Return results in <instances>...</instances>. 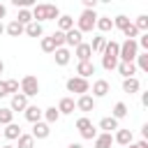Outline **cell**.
Instances as JSON below:
<instances>
[{"instance_id": "obj_24", "label": "cell", "mask_w": 148, "mask_h": 148, "mask_svg": "<svg viewBox=\"0 0 148 148\" xmlns=\"http://www.w3.org/2000/svg\"><path fill=\"white\" fill-rule=\"evenodd\" d=\"M28 37H42L44 35V28H42V23H37V21H32V23H28L25 25V30H23Z\"/></svg>"}, {"instance_id": "obj_5", "label": "cell", "mask_w": 148, "mask_h": 148, "mask_svg": "<svg viewBox=\"0 0 148 148\" xmlns=\"http://www.w3.org/2000/svg\"><path fill=\"white\" fill-rule=\"evenodd\" d=\"M18 88H21V95H25V97H35V95L39 92V81H37V76L28 74V76L21 79Z\"/></svg>"}, {"instance_id": "obj_48", "label": "cell", "mask_w": 148, "mask_h": 148, "mask_svg": "<svg viewBox=\"0 0 148 148\" xmlns=\"http://www.w3.org/2000/svg\"><path fill=\"white\" fill-rule=\"evenodd\" d=\"M141 134H143V139L148 141V125H143V127H141Z\"/></svg>"}, {"instance_id": "obj_27", "label": "cell", "mask_w": 148, "mask_h": 148, "mask_svg": "<svg viewBox=\"0 0 148 148\" xmlns=\"http://www.w3.org/2000/svg\"><path fill=\"white\" fill-rule=\"evenodd\" d=\"M102 67H104L106 72L116 69V67H118V58H116V56H106V53H102Z\"/></svg>"}, {"instance_id": "obj_29", "label": "cell", "mask_w": 148, "mask_h": 148, "mask_svg": "<svg viewBox=\"0 0 148 148\" xmlns=\"http://www.w3.org/2000/svg\"><path fill=\"white\" fill-rule=\"evenodd\" d=\"M44 118H46V125H53V123L60 120V113H58L56 106H49V109H44Z\"/></svg>"}, {"instance_id": "obj_41", "label": "cell", "mask_w": 148, "mask_h": 148, "mask_svg": "<svg viewBox=\"0 0 148 148\" xmlns=\"http://www.w3.org/2000/svg\"><path fill=\"white\" fill-rule=\"evenodd\" d=\"M5 86H7V92H12V95H16V92H18V81H16V79L5 81Z\"/></svg>"}, {"instance_id": "obj_18", "label": "cell", "mask_w": 148, "mask_h": 148, "mask_svg": "<svg viewBox=\"0 0 148 148\" xmlns=\"http://www.w3.org/2000/svg\"><path fill=\"white\" fill-rule=\"evenodd\" d=\"M113 143H118V146H130V143H132V132H130V130H116Z\"/></svg>"}, {"instance_id": "obj_30", "label": "cell", "mask_w": 148, "mask_h": 148, "mask_svg": "<svg viewBox=\"0 0 148 148\" xmlns=\"http://www.w3.org/2000/svg\"><path fill=\"white\" fill-rule=\"evenodd\" d=\"M14 21H18L23 28H25L28 23H32V14H30V9H18V16H16Z\"/></svg>"}, {"instance_id": "obj_3", "label": "cell", "mask_w": 148, "mask_h": 148, "mask_svg": "<svg viewBox=\"0 0 148 148\" xmlns=\"http://www.w3.org/2000/svg\"><path fill=\"white\" fill-rule=\"evenodd\" d=\"M95 23H97V14L90 12V9H83L81 16L76 18V30L83 35V32H92L95 30Z\"/></svg>"}, {"instance_id": "obj_8", "label": "cell", "mask_w": 148, "mask_h": 148, "mask_svg": "<svg viewBox=\"0 0 148 148\" xmlns=\"http://www.w3.org/2000/svg\"><path fill=\"white\" fill-rule=\"evenodd\" d=\"M53 58H56V65L65 67V65L72 60V51H69L67 46H62V49H56V51H53Z\"/></svg>"}, {"instance_id": "obj_4", "label": "cell", "mask_w": 148, "mask_h": 148, "mask_svg": "<svg viewBox=\"0 0 148 148\" xmlns=\"http://www.w3.org/2000/svg\"><path fill=\"white\" fill-rule=\"evenodd\" d=\"M67 92H76L79 97L81 95H88L90 92V83H88V79H79V76H72V79H67Z\"/></svg>"}, {"instance_id": "obj_15", "label": "cell", "mask_w": 148, "mask_h": 148, "mask_svg": "<svg viewBox=\"0 0 148 148\" xmlns=\"http://www.w3.org/2000/svg\"><path fill=\"white\" fill-rule=\"evenodd\" d=\"M58 113L60 116H67V113H74V109H76V104H74V99L72 97H62L60 102H58Z\"/></svg>"}, {"instance_id": "obj_13", "label": "cell", "mask_w": 148, "mask_h": 148, "mask_svg": "<svg viewBox=\"0 0 148 148\" xmlns=\"http://www.w3.org/2000/svg\"><path fill=\"white\" fill-rule=\"evenodd\" d=\"M74 56L79 58V62H88V60H90V56H92V51H90V44L81 42V44L74 49Z\"/></svg>"}, {"instance_id": "obj_33", "label": "cell", "mask_w": 148, "mask_h": 148, "mask_svg": "<svg viewBox=\"0 0 148 148\" xmlns=\"http://www.w3.org/2000/svg\"><path fill=\"white\" fill-rule=\"evenodd\" d=\"M9 123H14V113L9 106H5V109H0V125H9Z\"/></svg>"}, {"instance_id": "obj_53", "label": "cell", "mask_w": 148, "mask_h": 148, "mask_svg": "<svg viewBox=\"0 0 148 148\" xmlns=\"http://www.w3.org/2000/svg\"><path fill=\"white\" fill-rule=\"evenodd\" d=\"M2 32H5V25H2V21H0V35H2Z\"/></svg>"}, {"instance_id": "obj_47", "label": "cell", "mask_w": 148, "mask_h": 148, "mask_svg": "<svg viewBox=\"0 0 148 148\" xmlns=\"http://www.w3.org/2000/svg\"><path fill=\"white\" fill-rule=\"evenodd\" d=\"M141 104H143V106H148V92H143V95H141Z\"/></svg>"}, {"instance_id": "obj_32", "label": "cell", "mask_w": 148, "mask_h": 148, "mask_svg": "<svg viewBox=\"0 0 148 148\" xmlns=\"http://www.w3.org/2000/svg\"><path fill=\"white\" fill-rule=\"evenodd\" d=\"M134 60H136V65H134V67H139L141 72H148V53H146V51H141Z\"/></svg>"}, {"instance_id": "obj_12", "label": "cell", "mask_w": 148, "mask_h": 148, "mask_svg": "<svg viewBox=\"0 0 148 148\" xmlns=\"http://www.w3.org/2000/svg\"><path fill=\"white\" fill-rule=\"evenodd\" d=\"M81 42H83V35H81L76 28H72V30L65 32V44H67V46H74V49H76Z\"/></svg>"}, {"instance_id": "obj_42", "label": "cell", "mask_w": 148, "mask_h": 148, "mask_svg": "<svg viewBox=\"0 0 148 148\" xmlns=\"http://www.w3.org/2000/svg\"><path fill=\"white\" fill-rule=\"evenodd\" d=\"M81 136H83V139H95V136H97V130H95V125H90L88 130H83V132H81Z\"/></svg>"}, {"instance_id": "obj_17", "label": "cell", "mask_w": 148, "mask_h": 148, "mask_svg": "<svg viewBox=\"0 0 148 148\" xmlns=\"http://www.w3.org/2000/svg\"><path fill=\"white\" fill-rule=\"evenodd\" d=\"M139 90H141V83H139L136 76H132V79H123V92L134 95V92H139Z\"/></svg>"}, {"instance_id": "obj_7", "label": "cell", "mask_w": 148, "mask_h": 148, "mask_svg": "<svg viewBox=\"0 0 148 148\" xmlns=\"http://www.w3.org/2000/svg\"><path fill=\"white\" fill-rule=\"evenodd\" d=\"M23 116H25V120H28V123H32V125H35V123H39V120H42L44 109H39L37 104H28V106H25V111H23Z\"/></svg>"}, {"instance_id": "obj_26", "label": "cell", "mask_w": 148, "mask_h": 148, "mask_svg": "<svg viewBox=\"0 0 148 148\" xmlns=\"http://www.w3.org/2000/svg\"><path fill=\"white\" fill-rule=\"evenodd\" d=\"M104 46H106V37H104V35H95V37H92V44H90V51H92V53H102Z\"/></svg>"}, {"instance_id": "obj_6", "label": "cell", "mask_w": 148, "mask_h": 148, "mask_svg": "<svg viewBox=\"0 0 148 148\" xmlns=\"http://www.w3.org/2000/svg\"><path fill=\"white\" fill-rule=\"evenodd\" d=\"M109 90H111V86H109V81L106 79H97L95 83H92V99H99V97H106L109 95Z\"/></svg>"}, {"instance_id": "obj_22", "label": "cell", "mask_w": 148, "mask_h": 148, "mask_svg": "<svg viewBox=\"0 0 148 148\" xmlns=\"http://www.w3.org/2000/svg\"><path fill=\"white\" fill-rule=\"evenodd\" d=\"M23 30H25V28H23L18 21H9V23L5 25V32H7L9 37H21V35H23Z\"/></svg>"}, {"instance_id": "obj_49", "label": "cell", "mask_w": 148, "mask_h": 148, "mask_svg": "<svg viewBox=\"0 0 148 148\" xmlns=\"http://www.w3.org/2000/svg\"><path fill=\"white\" fill-rule=\"evenodd\" d=\"M5 14H7V7L0 2V18H5Z\"/></svg>"}, {"instance_id": "obj_52", "label": "cell", "mask_w": 148, "mask_h": 148, "mask_svg": "<svg viewBox=\"0 0 148 148\" xmlns=\"http://www.w3.org/2000/svg\"><path fill=\"white\" fill-rule=\"evenodd\" d=\"M2 72H5V62L0 60V74H2Z\"/></svg>"}, {"instance_id": "obj_46", "label": "cell", "mask_w": 148, "mask_h": 148, "mask_svg": "<svg viewBox=\"0 0 148 148\" xmlns=\"http://www.w3.org/2000/svg\"><path fill=\"white\" fill-rule=\"evenodd\" d=\"M134 148H148V141H146V139H141V141H136V143H134Z\"/></svg>"}, {"instance_id": "obj_51", "label": "cell", "mask_w": 148, "mask_h": 148, "mask_svg": "<svg viewBox=\"0 0 148 148\" xmlns=\"http://www.w3.org/2000/svg\"><path fill=\"white\" fill-rule=\"evenodd\" d=\"M0 148H16V146H12V143H5V146H0Z\"/></svg>"}, {"instance_id": "obj_10", "label": "cell", "mask_w": 148, "mask_h": 148, "mask_svg": "<svg viewBox=\"0 0 148 148\" xmlns=\"http://www.w3.org/2000/svg\"><path fill=\"white\" fill-rule=\"evenodd\" d=\"M74 104H76V109H79V111H83V113L95 111V99H92L90 95H81V97H79Z\"/></svg>"}, {"instance_id": "obj_19", "label": "cell", "mask_w": 148, "mask_h": 148, "mask_svg": "<svg viewBox=\"0 0 148 148\" xmlns=\"http://www.w3.org/2000/svg\"><path fill=\"white\" fill-rule=\"evenodd\" d=\"M99 130H104L106 134H111V132H116V130H120V127H118V120H116V118L106 116V118L99 120Z\"/></svg>"}, {"instance_id": "obj_37", "label": "cell", "mask_w": 148, "mask_h": 148, "mask_svg": "<svg viewBox=\"0 0 148 148\" xmlns=\"http://www.w3.org/2000/svg\"><path fill=\"white\" fill-rule=\"evenodd\" d=\"M51 39H53V44H56V49H62V46H65V32H60V30H56V32L51 35Z\"/></svg>"}, {"instance_id": "obj_21", "label": "cell", "mask_w": 148, "mask_h": 148, "mask_svg": "<svg viewBox=\"0 0 148 148\" xmlns=\"http://www.w3.org/2000/svg\"><path fill=\"white\" fill-rule=\"evenodd\" d=\"M92 141H95V148H111V146H113V136H111V134H106V132L97 134Z\"/></svg>"}, {"instance_id": "obj_45", "label": "cell", "mask_w": 148, "mask_h": 148, "mask_svg": "<svg viewBox=\"0 0 148 148\" xmlns=\"http://www.w3.org/2000/svg\"><path fill=\"white\" fill-rule=\"evenodd\" d=\"M9 92H7V86H5V81H0V97H7Z\"/></svg>"}, {"instance_id": "obj_36", "label": "cell", "mask_w": 148, "mask_h": 148, "mask_svg": "<svg viewBox=\"0 0 148 148\" xmlns=\"http://www.w3.org/2000/svg\"><path fill=\"white\" fill-rule=\"evenodd\" d=\"M32 146H35L32 134H21L18 136V148H32Z\"/></svg>"}, {"instance_id": "obj_43", "label": "cell", "mask_w": 148, "mask_h": 148, "mask_svg": "<svg viewBox=\"0 0 148 148\" xmlns=\"http://www.w3.org/2000/svg\"><path fill=\"white\" fill-rule=\"evenodd\" d=\"M12 5L14 7H21V9H28L32 5V0H12Z\"/></svg>"}, {"instance_id": "obj_2", "label": "cell", "mask_w": 148, "mask_h": 148, "mask_svg": "<svg viewBox=\"0 0 148 148\" xmlns=\"http://www.w3.org/2000/svg\"><path fill=\"white\" fill-rule=\"evenodd\" d=\"M139 56V46H136V39H125L118 49V60L120 62H134V58Z\"/></svg>"}, {"instance_id": "obj_38", "label": "cell", "mask_w": 148, "mask_h": 148, "mask_svg": "<svg viewBox=\"0 0 148 148\" xmlns=\"http://www.w3.org/2000/svg\"><path fill=\"white\" fill-rule=\"evenodd\" d=\"M42 51L44 53H53L56 51V44H53L51 37H42Z\"/></svg>"}, {"instance_id": "obj_28", "label": "cell", "mask_w": 148, "mask_h": 148, "mask_svg": "<svg viewBox=\"0 0 148 148\" xmlns=\"http://www.w3.org/2000/svg\"><path fill=\"white\" fill-rule=\"evenodd\" d=\"M125 116H127V104H125V102H116V104H113V113H111V118L120 120V118H125Z\"/></svg>"}, {"instance_id": "obj_34", "label": "cell", "mask_w": 148, "mask_h": 148, "mask_svg": "<svg viewBox=\"0 0 148 148\" xmlns=\"http://www.w3.org/2000/svg\"><path fill=\"white\" fill-rule=\"evenodd\" d=\"M111 21H113V28H120V30H125V28L132 23L125 14H118V16H116V18H111Z\"/></svg>"}, {"instance_id": "obj_20", "label": "cell", "mask_w": 148, "mask_h": 148, "mask_svg": "<svg viewBox=\"0 0 148 148\" xmlns=\"http://www.w3.org/2000/svg\"><path fill=\"white\" fill-rule=\"evenodd\" d=\"M2 134H5V139H9V141H14V139H18L23 132H21V127L16 125V123H9V125H5V130H2Z\"/></svg>"}, {"instance_id": "obj_39", "label": "cell", "mask_w": 148, "mask_h": 148, "mask_svg": "<svg viewBox=\"0 0 148 148\" xmlns=\"http://www.w3.org/2000/svg\"><path fill=\"white\" fill-rule=\"evenodd\" d=\"M123 35H125L127 39H136V37H139V30L134 28V23H130V25H127V28L123 30Z\"/></svg>"}, {"instance_id": "obj_16", "label": "cell", "mask_w": 148, "mask_h": 148, "mask_svg": "<svg viewBox=\"0 0 148 148\" xmlns=\"http://www.w3.org/2000/svg\"><path fill=\"white\" fill-rule=\"evenodd\" d=\"M116 69H118V74H120L123 79H132V76L136 74L134 62H120V60H118V67H116Z\"/></svg>"}, {"instance_id": "obj_14", "label": "cell", "mask_w": 148, "mask_h": 148, "mask_svg": "<svg viewBox=\"0 0 148 148\" xmlns=\"http://www.w3.org/2000/svg\"><path fill=\"white\" fill-rule=\"evenodd\" d=\"M95 74V65H92V60H88V62H79L76 65V76L79 79H88V76H92Z\"/></svg>"}, {"instance_id": "obj_50", "label": "cell", "mask_w": 148, "mask_h": 148, "mask_svg": "<svg viewBox=\"0 0 148 148\" xmlns=\"http://www.w3.org/2000/svg\"><path fill=\"white\" fill-rule=\"evenodd\" d=\"M67 148H83V143H69Z\"/></svg>"}, {"instance_id": "obj_40", "label": "cell", "mask_w": 148, "mask_h": 148, "mask_svg": "<svg viewBox=\"0 0 148 148\" xmlns=\"http://www.w3.org/2000/svg\"><path fill=\"white\" fill-rule=\"evenodd\" d=\"M90 125H92V123H90V118H88V116H81V118L76 120V130H79V132H83V130H88Z\"/></svg>"}, {"instance_id": "obj_25", "label": "cell", "mask_w": 148, "mask_h": 148, "mask_svg": "<svg viewBox=\"0 0 148 148\" xmlns=\"http://www.w3.org/2000/svg\"><path fill=\"white\" fill-rule=\"evenodd\" d=\"M95 28H97L99 32H109V30H113V21H111L109 16H97Z\"/></svg>"}, {"instance_id": "obj_44", "label": "cell", "mask_w": 148, "mask_h": 148, "mask_svg": "<svg viewBox=\"0 0 148 148\" xmlns=\"http://www.w3.org/2000/svg\"><path fill=\"white\" fill-rule=\"evenodd\" d=\"M95 7H97V0H83V9H90V12H95Z\"/></svg>"}, {"instance_id": "obj_9", "label": "cell", "mask_w": 148, "mask_h": 148, "mask_svg": "<svg viewBox=\"0 0 148 148\" xmlns=\"http://www.w3.org/2000/svg\"><path fill=\"white\" fill-rule=\"evenodd\" d=\"M25 106H28V97H25V95H21V92L12 95V104H9L12 113H16V111H25Z\"/></svg>"}, {"instance_id": "obj_11", "label": "cell", "mask_w": 148, "mask_h": 148, "mask_svg": "<svg viewBox=\"0 0 148 148\" xmlns=\"http://www.w3.org/2000/svg\"><path fill=\"white\" fill-rule=\"evenodd\" d=\"M49 134H51V125H46L44 120L32 125V139H46Z\"/></svg>"}, {"instance_id": "obj_1", "label": "cell", "mask_w": 148, "mask_h": 148, "mask_svg": "<svg viewBox=\"0 0 148 148\" xmlns=\"http://www.w3.org/2000/svg\"><path fill=\"white\" fill-rule=\"evenodd\" d=\"M30 14H32V21L44 23V21H58L60 9H58L56 5H46V2H42V5H35Z\"/></svg>"}, {"instance_id": "obj_35", "label": "cell", "mask_w": 148, "mask_h": 148, "mask_svg": "<svg viewBox=\"0 0 148 148\" xmlns=\"http://www.w3.org/2000/svg\"><path fill=\"white\" fill-rule=\"evenodd\" d=\"M134 28H136L139 32H148V16H146V14L136 16V21H134Z\"/></svg>"}, {"instance_id": "obj_23", "label": "cell", "mask_w": 148, "mask_h": 148, "mask_svg": "<svg viewBox=\"0 0 148 148\" xmlns=\"http://www.w3.org/2000/svg\"><path fill=\"white\" fill-rule=\"evenodd\" d=\"M72 28H74V18L67 16V14H60V16H58V30H60V32H67V30H72Z\"/></svg>"}, {"instance_id": "obj_31", "label": "cell", "mask_w": 148, "mask_h": 148, "mask_svg": "<svg viewBox=\"0 0 148 148\" xmlns=\"http://www.w3.org/2000/svg\"><path fill=\"white\" fill-rule=\"evenodd\" d=\"M118 49H120V44H118V42L106 39V46H104V51H102V53H106V56H116V58H118Z\"/></svg>"}]
</instances>
